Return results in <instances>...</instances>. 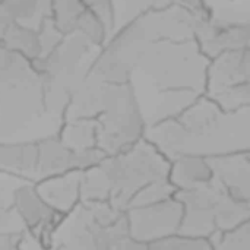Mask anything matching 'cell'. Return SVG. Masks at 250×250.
Listing matches in <instances>:
<instances>
[{"mask_svg": "<svg viewBox=\"0 0 250 250\" xmlns=\"http://www.w3.org/2000/svg\"><path fill=\"white\" fill-rule=\"evenodd\" d=\"M138 64L155 81L158 91H205L208 57L193 37L149 42Z\"/></svg>", "mask_w": 250, "mask_h": 250, "instance_id": "obj_1", "label": "cell"}, {"mask_svg": "<svg viewBox=\"0 0 250 250\" xmlns=\"http://www.w3.org/2000/svg\"><path fill=\"white\" fill-rule=\"evenodd\" d=\"M111 185L110 204L126 211L130 198L145 185L168 179L167 160L149 141L139 139L130 148L107 155L101 163Z\"/></svg>", "mask_w": 250, "mask_h": 250, "instance_id": "obj_2", "label": "cell"}, {"mask_svg": "<svg viewBox=\"0 0 250 250\" xmlns=\"http://www.w3.org/2000/svg\"><path fill=\"white\" fill-rule=\"evenodd\" d=\"M182 215L183 205L176 196L151 205L130 207L126 209L129 234L132 239L148 246L151 242L176 234Z\"/></svg>", "mask_w": 250, "mask_h": 250, "instance_id": "obj_3", "label": "cell"}, {"mask_svg": "<svg viewBox=\"0 0 250 250\" xmlns=\"http://www.w3.org/2000/svg\"><path fill=\"white\" fill-rule=\"evenodd\" d=\"M207 67L205 89L212 97L226 89L249 83V51L248 47L226 50L215 57Z\"/></svg>", "mask_w": 250, "mask_h": 250, "instance_id": "obj_4", "label": "cell"}, {"mask_svg": "<svg viewBox=\"0 0 250 250\" xmlns=\"http://www.w3.org/2000/svg\"><path fill=\"white\" fill-rule=\"evenodd\" d=\"M205 158L211 167L212 177H215L233 198L249 202L248 151H237V152L212 155Z\"/></svg>", "mask_w": 250, "mask_h": 250, "instance_id": "obj_5", "label": "cell"}, {"mask_svg": "<svg viewBox=\"0 0 250 250\" xmlns=\"http://www.w3.org/2000/svg\"><path fill=\"white\" fill-rule=\"evenodd\" d=\"M82 170H69L66 173L50 176L35 188L40 198L56 212L64 215L79 202V185Z\"/></svg>", "mask_w": 250, "mask_h": 250, "instance_id": "obj_6", "label": "cell"}, {"mask_svg": "<svg viewBox=\"0 0 250 250\" xmlns=\"http://www.w3.org/2000/svg\"><path fill=\"white\" fill-rule=\"evenodd\" d=\"M15 201H16L18 211L21 217L25 220V223L32 230H37V229L41 230L38 234V239H41L44 233L53 230V226H56L57 223V217H63L62 214L51 209L40 198L35 188L32 186L21 188L15 193Z\"/></svg>", "mask_w": 250, "mask_h": 250, "instance_id": "obj_7", "label": "cell"}, {"mask_svg": "<svg viewBox=\"0 0 250 250\" xmlns=\"http://www.w3.org/2000/svg\"><path fill=\"white\" fill-rule=\"evenodd\" d=\"M212 179L211 167L205 157L180 155L173 160L168 170V180L176 190H186L204 185Z\"/></svg>", "mask_w": 250, "mask_h": 250, "instance_id": "obj_8", "label": "cell"}, {"mask_svg": "<svg viewBox=\"0 0 250 250\" xmlns=\"http://www.w3.org/2000/svg\"><path fill=\"white\" fill-rule=\"evenodd\" d=\"M73 168V149L62 141L48 139L37 145L35 170L42 177L57 176Z\"/></svg>", "mask_w": 250, "mask_h": 250, "instance_id": "obj_9", "label": "cell"}, {"mask_svg": "<svg viewBox=\"0 0 250 250\" xmlns=\"http://www.w3.org/2000/svg\"><path fill=\"white\" fill-rule=\"evenodd\" d=\"M37 164V145H0V167L15 171H32Z\"/></svg>", "mask_w": 250, "mask_h": 250, "instance_id": "obj_10", "label": "cell"}, {"mask_svg": "<svg viewBox=\"0 0 250 250\" xmlns=\"http://www.w3.org/2000/svg\"><path fill=\"white\" fill-rule=\"evenodd\" d=\"M62 142L70 149L97 146V120L75 119L73 123L64 127Z\"/></svg>", "mask_w": 250, "mask_h": 250, "instance_id": "obj_11", "label": "cell"}, {"mask_svg": "<svg viewBox=\"0 0 250 250\" xmlns=\"http://www.w3.org/2000/svg\"><path fill=\"white\" fill-rule=\"evenodd\" d=\"M146 248L149 249H185V250H202L212 249L211 243L208 239L202 237H190V236H183V234H171L168 237L151 242Z\"/></svg>", "mask_w": 250, "mask_h": 250, "instance_id": "obj_12", "label": "cell"}, {"mask_svg": "<svg viewBox=\"0 0 250 250\" xmlns=\"http://www.w3.org/2000/svg\"><path fill=\"white\" fill-rule=\"evenodd\" d=\"M83 6L89 9L104 25L105 31L111 29L113 26V9L111 0H82Z\"/></svg>", "mask_w": 250, "mask_h": 250, "instance_id": "obj_13", "label": "cell"}]
</instances>
